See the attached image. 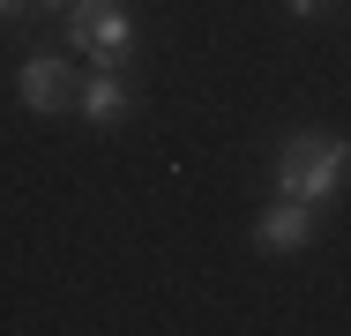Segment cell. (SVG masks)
<instances>
[{"mask_svg": "<svg viewBox=\"0 0 351 336\" xmlns=\"http://www.w3.org/2000/svg\"><path fill=\"white\" fill-rule=\"evenodd\" d=\"M60 38L75 53H97V67H128L135 53V15L120 0H68L60 8Z\"/></svg>", "mask_w": 351, "mask_h": 336, "instance_id": "7a4b0ae2", "label": "cell"}, {"mask_svg": "<svg viewBox=\"0 0 351 336\" xmlns=\"http://www.w3.org/2000/svg\"><path fill=\"white\" fill-rule=\"evenodd\" d=\"M254 247H262V254H299V247H314V202L277 195L262 217H254Z\"/></svg>", "mask_w": 351, "mask_h": 336, "instance_id": "277c9868", "label": "cell"}, {"mask_svg": "<svg viewBox=\"0 0 351 336\" xmlns=\"http://www.w3.org/2000/svg\"><path fill=\"white\" fill-rule=\"evenodd\" d=\"M284 8H291V15H299V23H306V15H322V8H329V0H284Z\"/></svg>", "mask_w": 351, "mask_h": 336, "instance_id": "8992f818", "label": "cell"}, {"mask_svg": "<svg viewBox=\"0 0 351 336\" xmlns=\"http://www.w3.org/2000/svg\"><path fill=\"white\" fill-rule=\"evenodd\" d=\"M344 172H351V142L337 128H299V134L277 142V195H291V202L322 209L344 187Z\"/></svg>", "mask_w": 351, "mask_h": 336, "instance_id": "6da1fadb", "label": "cell"}, {"mask_svg": "<svg viewBox=\"0 0 351 336\" xmlns=\"http://www.w3.org/2000/svg\"><path fill=\"white\" fill-rule=\"evenodd\" d=\"M75 112H82L90 128H120V120L135 112V90H128V75H120V67L75 75Z\"/></svg>", "mask_w": 351, "mask_h": 336, "instance_id": "5b68a950", "label": "cell"}, {"mask_svg": "<svg viewBox=\"0 0 351 336\" xmlns=\"http://www.w3.org/2000/svg\"><path fill=\"white\" fill-rule=\"evenodd\" d=\"M15 97L30 105V112H75V67L60 60V53H30L23 60V75H15Z\"/></svg>", "mask_w": 351, "mask_h": 336, "instance_id": "3957f363", "label": "cell"}, {"mask_svg": "<svg viewBox=\"0 0 351 336\" xmlns=\"http://www.w3.org/2000/svg\"><path fill=\"white\" fill-rule=\"evenodd\" d=\"M23 8H30V0H0V23H23Z\"/></svg>", "mask_w": 351, "mask_h": 336, "instance_id": "52a82bcc", "label": "cell"}, {"mask_svg": "<svg viewBox=\"0 0 351 336\" xmlns=\"http://www.w3.org/2000/svg\"><path fill=\"white\" fill-rule=\"evenodd\" d=\"M30 8H53V15H60V8H68V0H30Z\"/></svg>", "mask_w": 351, "mask_h": 336, "instance_id": "ba28073f", "label": "cell"}]
</instances>
